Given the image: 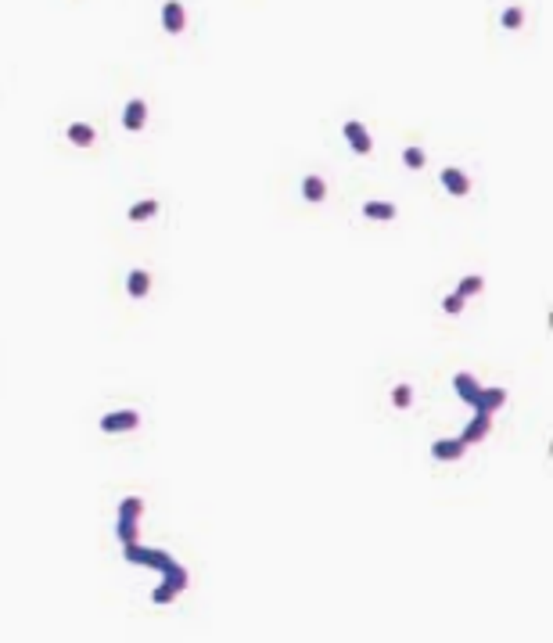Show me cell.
<instances>
[{"label":"cell","instance_id":"10","mask_svg":"<svg viewBox=\"0 0 553 643\" xmlns=\"http://www.w3.org/2000/svg\"><path fill=\"white\" fill-rule=\"evenodd\" d=\"M187 582H191V575H187V568H184V564H177V561L162 571V586H165V590H173L177 597L187 590Z\"/></svg>","mask_w":553,"mask_h":643},{"label":"cell","instance_id":"13","mask_svg":"<svg viewBox=\"0 0 553 643\" xmlns=\"http://www.w3.org/2000/svg\"><path fill=\"white\" fill-rule=\"evenodd\" d=\"M453 385H457V395H460L467 406L474 402V395H478V388H481V385H478V378H474V374H467V370H460V374L453 378Z\"/></svg>","mask_w":553,"mask_h":643},{"label":"cell","instance_id":"3","mask_svg":"<svg viewBox=\"0 0 553 643\" xmlns=\"http://www.w3.org/2000/svg\"><path fill=\"white\" fill-rule=\"evenodd\" d=\"M503 402H507V388L492 385V388H478V395H474L471 406H474V414H500Z\"/></svg>","mask_w":553,"mask_h":643},{"label":"cell","instance_id":"9","mask_svg":"<svg viewBox=\"0 0 553 643\" xmlns=\"http://www.w3.org/2000/svg\"><path fill=\"white\" fill-rule=\"evenodd\" d=\"M464 453H467V446H464L460 439H438V442H431V456L442 460V463H453V460H460Z\"/></svg>","mask_w":553,"mask_h":643},{"label":"cell","instance_id":"2","mask_svg":"<svg viewBox=\"0 0 553 643\" xmlns=\"http://www.w3.org/2000/svg\"><path fill=\"white\" fill-rule=\"evenodd\" d=\"M140 424V414L137 410H116V414H104L101 417V432L104 435H126Z\"/></svg>","mask_w":553,"mask_h":643},{"label":"cell","instance_id":"6","mask_svg":"<svg viewBox=\"0 0 553 643\" xmlns=\"http://www.w3.org/2000/svg\"><path fill=\"white\" fill-rule=\"evenodd\" d=\"M123 126L130 133H140L147 126V101H140V97L126 101V108H123Z\"/></svg>","mask_w":553,"mask_h":643},{"label":"cell","instance_id":"14","mask_svg":"<svg viewBox=\"0 0 553 643\" xmlns=\"http://www.w3.org/2000/svg\"><path fill=\"white\" fill-rule=\"evenodd\" d=\"M363 216H367V219H384V223H389V219L399 216V209H396L392 202H377V198H374V202L363 205Z\"/></svg>","mask_w":553,"mask_h":643},{"label":"cell","instance_id":"4","mask_svg":"<svg viewBox=\"0 0 553 643\" xmlns=\"http://www.w3.org/2000/svg\"><path fill=\"white\" fill-rule=\"evenodd\" d=\"M342 133H345V141H349V148H352L356 155H370V151H374V141H370V133H367V126H363L359 119H349V123L342 126Z\"/></svg>","mask_w":553,"mask_h":643},{"label":"cell","instance_id":"17","mask_svg":"<svg viewBox=\"0 0 553 643\" xmlns=\"http://www.w3.org/2000/svg\"><path fill=\"white\" fill-rule=\"evenodd\" d=\"M481 287H485V277L471 273V277H464V280L457 284V295H460V299H471V295H478Z\"/></svg>","mask_w":553,"mask_h":643},{"label":"cell","instance_id":"20","mask_svg":"<svg viewBox=\"0 0 553 643\" xmlns=\"http://www.w3.org/2000/svg\"><path fill=\"white\" fill-rule=\"evenodd\" d=\"M424 162H428L424 148H403V165L406 169H424Z\"/></svg>","mask_w":553,"mask_h":643},{"label":"cell","instance_id":"12","mask_svg":"<svg viewBox=\"0 0 553 643\" xmlns=\"http://www.w3.org/2000/svg\"><path fill=\"white\" fill-rule=\"evenodd\" d=\"M94 141H97V133H94L90 123H69V144H76V148H94Z\"/></svg>","mask_w":553,"mask_h":643},{"label":"cell","instance_id":"5","mask_svg":"<svg viewBox=\"0 0 553 643\" xmlns=\"http://www.w3.org/2000/svg\"><path fill=\"white\" fill-rule=\"evenodd\" d=\"M162 26H165V33H173V36H180L187 29V11H184L180 0H165V4H162Z\"/></svg>","mask_w":553,"mask_h":643},{"label":"cell","instance_id":"16","mask_svg":"<svg viewBox=\"0 0 553 643\" xmlns=\"http://www.w3.org/2000/svg\"><path fill=\"white\" fill-rule=\"evenodd\" d=\"M130 223H144V219H155L158 216V202L155 198H144V202H137V205H130Z\"/></svg>","mask_w":553,"mask_h":643},{"label":"cell","instance_id":"8","mask_svg":"<svg viewBox=\"0 0 553 643\" xmlns=\"http://www.w3.org/2000/svg\"><path fill=\"white\" fill-rule=\"evenodd\" d=\"M488 432H492V414H474V421L460 432V442L464 446H474V442L488 439Z\"/></svg>","mask_w":553,"mask_h":643},{"label":"cell","instance_id":"18","mask_svg":"<svg viewBox=\"0 0 553 643\" xmlns=\"http://www.w3.org/2000/svg\"><path fill=\"white\" fill-rule=\"evenodd\" d=\"M500 26L507 29V33H518L521 26H525V11L518 8V4H510L507 11H503V18H500Z\"/></svg>","mask_w":553,"mask_h":643},{"label":"cell","instance_id":"11","mask_svg":"<svg viewBox=\"0 0 553 643\" xmlns=\"http://www.w3.org/2000/svg\"><path fill=\"white\" fill-rule=\"evenodd\" d=\"M302 198H306L309 205H320V202L327 198V180L316 177V172H309V177L302 180Z\"/></svg>","mask_w":553,"mask_h":643},{"label":"cell","instance_id":"15","mask_svg":"<svg viewBox=\"0 0 553 643\" xmlns=\"http://www.w3.org/2000/svg\"><path fill=\"white\" fill-rule=\"evenodd\" d=\"M126 291H130L133 299H144L147 291H151V273H147V270H133V273L126 277Z\"/></svg>","mask_w":553,"mask_h":643},{"label":"cell","instance_id":"21","mask_svg":"<svg viewBox=\"0 0 553 643\" xmlns=\"http://www.w3.org/2000/svg\"><path fill=\"white\" fill-rule=\"evenodd\" d=\"M464 302H467V299H460L457 291H453V295H446V299H442V313H449V317H460V313H464Z\"/></svg>","mask_w":553,"mask_h":643},{"label":"cell","instance_id":"19","mask_svg":"<svg viewBox=\"0 0 553 643\" xmlns=\"http://www.w3.org/2000/svg\"><path fill=\"white\" fill-rule=\"evenodd\" d=\"M392 406H396V410H410V406H413V388H410V385H396Z\"/></svg>","mask_w":553,"mask_h":643},{"label":"cell","instance_id":"1","mask_svg":"<svg viewBox=\"0 0 553 643\" xmlns=\"http://www.w3.org/2000/svg\"><path fill=\"white\" fill-rule=\"evenodd\" d=\"M144 514V500L140 496H126L119 503V521H116V539L119 543H137V517Z\"/></svg>","mask_w":553,"mask_h":643},{"label":"cell","instance_id":"22","mask_svg":"<svg viewBox=\"0 0 553 643\" xmlns=\"http://www.w3.org/2000/svg\"><path fill=\"white\" fill-rule=\"evenodd\" d=\"M173 600H177V593H173V590L155 586V593H151V604H173Z\"/></svg>","mask_w":553,"mask_h":643},{"label":"cell","instance_id":"7","mask_svg":"<svg viewBox=\"0 0 553 643\" xmlns=\"http://www.w3.org/2000/svg\"><path fill=\"white\" fill-rule=\"evenodd\" d=\"M442 187H446L453 198H464V194H471V177L464 169L449 165V169H442Z\"/></svg>","mask_w":553,"mask_h":643}]
</instances>
